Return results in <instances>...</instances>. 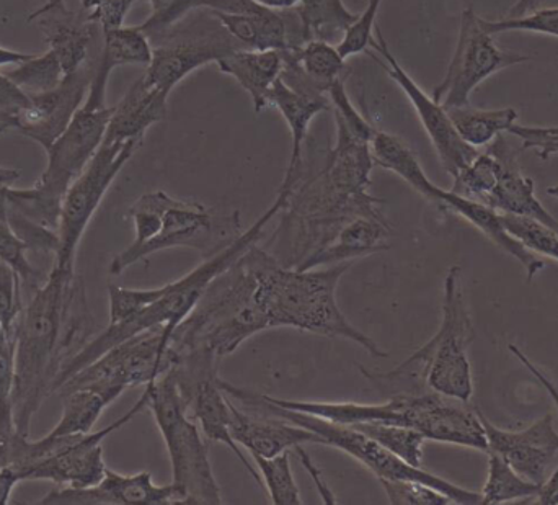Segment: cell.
Masks as SVG:
<instances>
[{
    "mask_svg": "<svg viewBox=\"0 0 558 505\" xmlns=\"http://www.w3.org/2000/svg\"><path fill=\"white\" fill-rule=\"evenodd\" d=\"M20 179V172L16 169H7L0 167V185H12L13 182Z\"/></svg>",
    "mask_w": 558,
    "mask_h": 505,
    "instance_id": "obj_59",
    "label": "cell"
},
{
    "mask_svg": "<svg viewBox=\"0 0 558 505\" xmlns=\"http://www.w3.org/2000/svg\"><path fill=\"white\" fill-rule=\"evenodd\" d=\"M390 225L386 215L360 216L348 223L317 254L304 262L298 270L331 267L347 264L376 252L389 249Z\"/></svg>",
    "mask_w": 558,
    "mask_h": 505,
    "instance_id": "obj_25",
    "label": "cell"
},
{
    "mask_svg": "<svg viewBox=\"0 0 558 505\" xmlns=\"http://www.w3.org/2000/svg\"><path fill=\"white\" fill-rule=\"evenodd\" d=\"M219 71L231 75L251 95L254 110L270 107V92L281 74L282 52L278 49H238L219 59Z\"/></svg>",
    "mask_w": 558,
    "mask_h": 505,
    "instance_id": "obj_27",
    "label": "cell"
},
{
    "mask_svg": "<svg viewBox=\"0 0 558 505\" xmlns=\"http://www.w3.org/2000/svg\"><path fill=\"white\" fill-rule=\"evenodd\" d=\"M144 140L101 143L81 176L72 182L62 202L59 245L52 268L75 272V255L88 223L104 202L114 179L140 149Z\"/></svg>",
    "mask_w": 558,
    "mask_h": 505,
    "instance_id": "obj_13",
    "label": "cell"
},
{
    "mask_svg": "<svg viewBox=\"0 0 558 505\" xmlns=\"http://www.w3.org/2000/svg\"><path fill=\"white\" fill-rule=\"evenodd\" d=\"M209 12L245 49H278V51L288 49L286 10L264 7L257 13H226L219 10H209Z\"/></svg>",
    "mask_w": 558,
    "mask_h": 505,
    "instance_id": "obj_28",
    "label": "cell"
},
{
    "mask_svg": "<svg viewBox=\"0 0 558 505\" xmlns=\"http://www.w3.org/2000/svg\"><path fill=\"white\" fill-rule=\"evenodd\" d=\"M383 0H369L363 13L357 15L356 22L348 29L337 48L344 59L366 52L374 39L373 29L376 28L377 12Z\"/></svg>",
    "mask_w": 558,
    "mask_h": 505,
    "instance_id": "obj_45",
    "label": "cell"
},
{
    "mask_svg": "<svg viewBox=\"0 0 558 505\" xmlns=\"http://www.w3.org/2000/svg\"><path fill=\"white\" fill-rule=\"evenodd\" d=\"M22 437L16 431L13 412H0V468L15 464L16 448Z\"/></svg>",
    "mask_w": 558,
    "mask_h": 505,
    "instance_id": "obj_50",
    "label": "cell"
},
{
    "mask_svg": "<svg viewBox=\"0 0 558 505\" xmlns=\"http://www.w3.org/2000/svg\"><path fill=\"white\" fill-rule=\"evenodd\" d=\"M539 504L558 505V467L550 474L539 494Z\"/></svg>",
    "mask_w": 558,
    "mask_h": 505,
    "instance_id": "obj_55",
    "label": "cell"
},
{
    "mask_svg": "<svg viewBox=\"0 0 558 505\" xmlns=\"http://www.w3.org/2000/svg\"><path fill=\"white\" fill-rule=\"evenodd\" d=\"M474 340V326L462 290L461 268H449L442 294V320L438 333L413 352L392 372H361L393 393L432 392L459 401H471L474 395L468 350Z\"/></svg>",
    "mask_w": 558,
    "mask_h": 505,
    "instance_id": "obj_5",
    "label": "cell"
},
{
    "mask_svg": "<svg viewBox=\"0 0 558 505\" xmlns=\"http://www.w3.org/2000/svg\"><path fill=\"white\" fill-rule=\"evenodd\" d=\"M121 393L100 386H82L64 393V409L61 419L46 437L59 438L87 434L94 431L105 409L120 398Z\"/></svg>",
    "mask_w": 558,
    "mask_h": 505,
    "instance_id": "obj_30",
    "label": "cell"
},
{
    "mask_svg": "<svg viewBox=\"0 0 558 505\" xmlns=\"http://www.w3.org/2000/svg\"><path fill=\"white\" fill-rule=\"evenodd\" d=\"M268 401L294 411L307 412L338 424L383 422L420 432L426 441L488 452L487 435L478 409L439 393H393L386 402L298 401L265 395Z\"/></svg>",
    "mask_w": 558,
    "mask_h": 505,
    "instance_id": "obj_6",
    "label": "cell"
},
{
    "mask_svg": "<svg viewBox=\"0 0 558 505\" xmlns=\"http://www.w3.org/2000/svg\"><path fill=\"white\" fill-rule=\"evenodd\" d=\"M153 7V15L141 23L140 28L147 36L157 35L196 10V0H146Z\"/></svg>",
    "mask_w": 558,
    "mask_h": 505,
    "instance_id": "obj_46",
    "label": "cell"
},
{
    "mask_svg": "<svg viewBox=\"0 0 558 505\" xmlns=\"http://www.w3.org/2000/svg\"><path fill=\"white\" fill-rule=\"evenodd\" d=\"M221 388L226 395L238 399L251 412L284 419V421L314 432L318 437L324 438V444L328 447L344 452L354 460L360 461L371 473L376 474L377 480L418 481V483L435 488L439 493L448 496L452 504H482L481 493L464 490V488L458 486V484L451 483L445 478L436 477V474L429 473L423 468L412 467L402 458L393 455L392 452L384 448L379 442L374 441L369 435L363 434L357 429L351 428V425L338 424V422L327 421V419L317 418V416L307 414V412L281 408V406L268 401L265 395L245 392V389L238 388V386L231 385L225 380H221Z\"/></svg>",
    "mask_w": 558,
    "mask_h": 505,
    "instance_id": "obj_9",
    "label": "cell"
},
{
    "mask_svg": "<svg viewBox=\"0 0 558 505\" xmlns=\"http://www.w3.org/2000/svg\"><path fill=\"white\" fill-rule=\"evenodd\" d=\"M335 124L337 143L328 151L324 167L307 179L302 173L265 245L284 267H301L353 219L386 215L383 200L369 193L371 141L351 133L340 121Z\"/></svg>",
    "mask_w": 558,
    "mask_h": 505,
    "instance_id": "obj_1",
    "label": "cell"
},
{
    "mask_svg": "<svg viewBox=\"0 0 558 505\" xmlns=\"http://www.w3.org/2000/svg\"><path fill=\"white\" fill-rule=\"evenodd\" d=\"M547 192H549V195L556 196V199H558V185L550 187V189L547 190Z\"/></svg>",
    "mask_w": 558,
    "mask_h": 505,
    "instance_id": "obj_60",
    "label": "cell"
},
{
    "mask_svg": "<svg viewBox=\"0 0 558 505\" xmlns=\"http://www.w3.org/2000/svg\"><path fill=\"white\" fill-rule=\"evenodd\" d=\"M351 428L369 435L384 448L392 452L393 455L402 458L412 467L422 468L423 445H425L426 438L420 432L403 428V425L383 424V422H360Z\"/></svg>",
    "mask_w": 558,
    "mask_h": 505,
    "instance_id": "obj_35",
    "label": "cell"
},
{
    "mask_svg": "<svg viewBox=\"0 0 558 505\" xmlns=\"http://www.w3.org/2000/svg\"><path fill=\"white\" fill-rule=\"evenodd\" d=\"M231 435L239 447H244L248 454L257 457L271 458L282 452L294 450L299 445H325L324 438L314 432L292 424L284 419L268 414H257L231 402Z\"/></svg>",
    "mask_w": 558,
    "mask_h": 505,
    "instance_id": "obj_22",
    "label": "cell"
},
{
    "mask_svg": "<svg viewBox=\"0 0 558 505\" xmlns=\"http://www.w3.org/2000/svg\"><path fill=\"white\" fill-rule=\"evenodd\" d=\"M255 2L260 3V5L268 7V9L288 10L292 9V7L299 5L302 0H255Z\"/></svg>",
    "mask_w": 558,
    "mask_h": 505,
    "instance_id": "obj_58",
    "label": "cell"
},
{
    "mask_svg": "<svg viewBox=\"0 0 558 505\" xmlns=\"http://www.w3.org/2000/svg\"><path fill=\"white\" fill-rule=\"evenodd\" d=\"M482 425L487 435L488 452L500 455L514 471L531 483L543 488L553 474L558 457V434L553 414L544 416L524 431L498 429L481 411Z\"/></svg>",
    "mask_w": 558,
    "mask_h": 505,
    "instance_id": "obj_19",
    "label": "cell"
},
{
    "mask_svg": "<svg viewBox=\"0 0 558 505\" xmlns=\"http://www.w3.org/2000/svg\"><path fill=\"white\" fill-rule=\"evenodd\" d=\"M508 349H510L511 352H513V356L517 357V359L520 360L521 363H524V366H526V369L530 370L531 373H533L534 378H536L537 382H539L541 385L544 386V389H546V392L549 393L550 398L554 399V402H556L558 408V389L556 388V386H554L553 383L549 382V378H547V376L544 375V373L541 372V370L537 369V366L534 365V363L531 362V360L527 359V357L524 356V353L521 352V350L518 349L517 346H513V344H511V346L508 347Z\"/></svg>",
    "mask_w": 558,
    "mask_h": 505,
    "instance_id": "obj_53",
    "label": "cell"
},
{
    "mask_svg": "<svg viewBox=\"0 0 558 505\" xmlns=\"http://www.w3.org/2000/svg\"><path fill=\"white\" fill-rule=\"evenodd\" d=\"M130 216L134 241L111 261V275H121L137 262L172 248L195 249L203 258H211L242 235L238 209L222 213L166 192L144 193L131 205Z\"/></svg>",
    "mask_w": 558,
    "mask_h": 505,
    "instance_id": "obj_7",
    "label": "cell"
},
{
    "mask_svg": "<svg viewBox=\"0 0 558 505\" xmlns=\"http://www.w3.org/2000/svg\"><path fill=\"white\" fill-rule=\"evenodd\" d=\"M5 187L0 185V261L10 265L22 280L29 284V281L38 280L41 272L36 270L29 264L28 258H26V251H29V245L16 235L12 223H10Z\"/></svg>",
    "mask_w": 558,
    "mask_h": 505,
    "instance_id": "obj_40",
    "label": "cell"
},
{
    "mask_svg": "<svg viewBox=\"0 0 558 505\" xmlns=\"http://www.w3.org/2000/svg\"><path fill=\"white\" fill-rule=\"evenodd\" d=\"M510 134L523 141L524 149H536L543 159L558 154V131L556 128L521 127L514 124Z\"/></svg>",
    "mask_w": 558,
    "mask_h": 505,
    "instance_id": "obj_49",
    "label": "cell"
},
{
    "mask_svg": "<svg viewBox=\"0 0 558 505\" xmlns=\"http://www.w3.org/2000/svg\"><path fill=\"white\" fill-rule=\"evenodd\" d=\"M294 9L307 41L340 43L357 19L356 13L344 7L343 0H302Z\"/></svg>",
    "mask_w": 558,
    "mask_h": 505,
    "instance_id": "obj_32",
    "label": "cell"
},
{
    "mask_svg": "<svg viewBox=\"0 0 558 505\" xmlns=\"http://www.w3.org/2000/svg\"><path fill=\"white\" fill-rule=\"evenodd\" d=\"M149 39L153 43V59L144 79L167 97L196 69L218 62L238 49H245L206 9L192 10L175 25Z\"/></svg>",
    "mask_w": 558,
    "mask_h": 505,
    "instance_id": "obj_12",
    "label": "cell"
},
{
    "mask_svg": "<svg viewBox=\"0 0 558 505\" xmlns=\"http://www.w3.org/2000/svg\"><path fill=\"white\" fill-rule=\"evenodd\" d=\"M295 455H298L299 461H301L302 467L307 471L308 477L314 481L315 488H317L318 494H320L322 501L325 504L331 505L337 504V497H335L333 491L328 486L327 481L324 480V474L318 470L317 465L312 461L311 455L305 452L304 445H299V447L294 448Z\"/></svg>",
    "mask_w": 558,
    "mask_h": 505,
    "instance_id": "obj_52",
    "label": "cell"
},
{
    "mask_svg": "<svg viewBox=\"0 0 558 505\" xmlns=\"http://www.w3.org/2000/svg\"><path fill=\"white\" fill-rule=\"evenodd\" d=\"M163 287L159 288H121L117 285L108 287L110 300V324L121 323L134 314L149 308L162 297Z\"/></svg>",
    "mask_w": 558,
    "mask_h": 505,
    "instance_id": "obj_42",
    "label": "cell"
},
{
    "mask_svg": "<svg viewBox=\"0 0 558 505\" xmlns=\"http://www.w3.org/2000/svg\"><path fill=\"white\" fill-rule=\"evenodd\" d=\"M43 505H183V493L170 483L157 486L149 471L121 474L107 468L104 480L92 488L51 491Z\"/></svg>",
    "mask_w": 558,
    "mask_h": 505,
    "instance_id": "obj_20",
    "label": "cell"
},
{
    "mask_svg": "<svg viewBox=\"0 0 558 505\" xmlns=\"http://www.w3.org/2000/svg\"><path fill=\"white\" fill-rule=\"evenodd\" d=\"M136 0H82V7L94 22L107 29L123 26L126 13Z\"/></svg>",
    "mask_w": 558,
    "mask_h": 505,
    "instance_id": "obj_47",
    "label": "cell"
},
{
    "mask_svg": "<svg viewBox=\"0 0 558 505\" xmlns=\"http://www.w3.org/2000/svg\"><path fill=\"white\" fill-rule=\"evenodd\" d=\"M530 56L505 51L487 32L484 19L472 9L461 16L458 45L445 79L433 88L432 97L445 108L471 105V95L490 75L530 61Z\"/></svg>",
    "mask_w": 558,
    "mask_h": 505,
    "instance_id": "obj_15",
    "label": "cell"
},
{
    "mask_svg": "<svg viewBox=\"0 0 558 505\" xmlns=\"http://www.w3.org/2000/svg\"><path fill=\"white\" fill-rule=\"evenodd\" d=\"M84 298L75 272L51 268L20 316L15 334V375L12 409L16 431L29 437L33 419L51 395L52 383L65 363L64 350L77 339L82 320L74 311Z\"/></svg>",
    "mask_w": 558,
    "mask_h": 505,
    "instance_id": "obj_2",
    "label": "cell"
},
{
    "mask_svg": "<svg viewBox=\"0 0 558 505\" xmlns=\"http://www.w3.org/2000/svg\"><path fill=\"white\" fill-rule=\"evenodd\" d=\"M485 28L490 35H500L507 32L539 33V35L558 38V7L536 10L523 16H507V19L490 22L484 19Z\"/></svg>",
    "mask_w": 558,
    "mask_h": 505,
    "instance_id": "obj_41",
    "label": "cell"
},
{
    "mask_svg": "<svg viewBox=\"0 0 558 505\" xmlns=\"http://www.w3.org/2000/svg\"><path fill=\"white\" fill-rule=\"evenodd\" d=\"M389 503L393 505H448L451 500L435 488L418 481L379 480Z\"/></svg>",
    "mask_w": 558,
    "mask_h": 505,
    "instance_id": "obj_44",
    "label": "cell"
},
{
    "mask_svg": "<svg viewBox=\"0 0 558 505\" xmlns=\"http://www.w3.org/2000/svg\"><path fill=\"white\" fill-rule=\"evenodd\" d=\"M28 20H36L49 51L58 56L65 75L100 55V51L94 55V46L98 36L104 35V29L85 10L82 13L72 12L65 7L64 0H48Z\"/></svg>",
    "mask_w": 558,
    "mask_h": 505,
    "instance_id": "obj_21",
    "label": "cell"
},
{
    "mask_svg": "<svg viewBox=\"0 0 558 505\" xmlns=\"http://www.w3.org/2000/svg\"><path fill=\"white\" fill-rule=\"evenodd\" d=\"M98 56L72 74L65 75L61 84L52 91L29 95L32 104L19 111L16 131L38 143L46 153L84 105L90 91Z\"/></svg>",
    "mask_w": 558,
    "mask_h": 505,
    "instance_id": "obj_18",
    "label": "cell"
},
{
    "mask_svg": "<svg viewBox=\"0 0 558 505\" xmlns=\"http://www.w3.org/2000/svg\"><path fill=\"white\" fill-rule=\"evenodd\" d=\"M498 169L500 163L494 153H478V156L454 177L451 192L484 205L488 193L497 185Z\"/></svg>",
    "mask_w": 558,
    "mask_h": 505,
    "instance_id": "obj_39",
    "label": "cell"
},
{
    "mask_svg": "<svg viewBox=\"0 0 558 505\" xmlns=\"http://www.w3.org/2000/svg\"><path fill=\"white\" fill-rule=\"evenodd\" d=\"M15 375V342L0 326V412H13L12 392Z\"/></svg>",
    "mask_w": 558,
    "mask_h": 505,
    "instance_id": "obj_48",
    "label": "cell"
},
{
    "mask_svg": "<svg viewBox=\"0 0 558 505\" xmlns=\"http://www.w3.org/2000/svg\"><path fill=\"white\" fill-rule=\"evenodd\" d=\"M20 281V275L5 262L0 261V326L13 342L23 311Z\"/></svg>",
    "mask_w": 558,
    "mask_h": 505,
    "instance_id": "obj_43",
    "label": "cell"
},
{
    "mask_svg": "<svg viewBox=\"0 0 558 505\" xmlns=\"http://www.w3.org/2000/svg\"><path fill=\"white\" fill-rule=\"evenodd\" d=\"M289 193H291V190L279 189L274 205L260 216L257 223H254V226L242 232L238 241L232 242L229 248L216 254L215 257L205 258L203 264H199L195 270L190 272L185 277L179 278L172 284L163 285L162 297L156 303L150 304L141 313L121 321V323L108 324L104 333L98 334L95 339L81 347L59 370L58 376L52 383V389H54L52 393H58L59 388L69 378L94 363L95 360L100 359L108 350L120 346L121 342L137 336V334L160 326L169 327L173 333L195 310L196 304L202 300L203 293L211 285V281L219 277L226 268L231 267L248 248L260 241L265 226L271 219L277 218L279 213L284 209Z\"/></svg>",
    "mask_w": 558,
    "mask_h": 505,
    "instance_id": "obj_4",
    "label": "cell"
},
{
    "mask_svg": "<svg viewBox=\"0 0 558 505\" xmlns=\"http://www.w3.org/2000/svg\"><path fill=\"white\" fill-rule=\"evenodd\" d=\"M33 56L35 55H29V52L12 51V49H7L3 48V46H0V68H3V65L22 64V62L28 61Z\"/></svg>",
    "mask_w": 558,
    "mask_h": 505,
    "instance_id": "obj_56",
    "label": "cell"
},
{
    "mask_svg": "<svg viewBox=\"0 0 558 505\" xmlns=\"http://www.w3.org/2000/svg\"><path fill=\"white\" fill-rule=\"evenodd\" d=\"M488 454V477L482 491V505H500L513 501L539 497L543 488L531 483L514 471L500 455Z\"/></svg>",
    "mask_w": 558,
    "mask_h": 505,
    "instance_id": "obj_33",
    "label": "cell"
},
{
    "mask_svg": "<svg viewBox=\"0 0 558 505\" xmlns=\"http://www.w3.org/2000/svg\"><path fill=\"white\" fill-rule=\"evenodd\" d=\"M147 409L162 434L172 465V483L183 493V505H221V490L209 461V445L190 419L189 402L172 372L146 385Z\"/></svg>",
    "mask_w": 558,
    "mask_h": 505,
    "instance_id": "obj_10",
    "label": "cell"
},
{
    "mask_svg": "<svg viewBox=\"0 0 558 505\" xmlns=\"http://www.w3.org/2000/svg\"><path fill=\"white\" fill-rule=\"evenodd\" d=\"M371 153H373L374 164L397 173L420 195L439 206V199H441L442 193L441 187L435 185L428 179L418 157L400 137L393 136L387 131L377 130L373 141H371Z\"/></svg>",
    "mask_w": 558,
    "mask_h": 505,
    "instance_id": "obj_29",
    "label": "cell"
},
{
    "mask_svg": "<svg viewBox=\"0 0 558 505\" xmlns=\"http://www.w3.org/2000/svg\"><path fill=\"white\" fill-rule=\"evenodd\" d=\"M294 52L301 68L311 81H314L322 91L328 92L333 82L347 79V59L340 55L337 46L331 43L312 39Z\"/></svg>",
    "mask_w": 558,
    "mask_h": 505,
    "instance_id": "obj_34",
    "label": "cell"
},
{
    "mask_svg": "<svg viewBox=\"0 0 558 505\" xmlns=\"http://www.w3.org/2000/svg\"><path fill=\"white\" fill-rule=\"evenodd\" d=\"M167 101L169 97L159 88L147 84L144 75H141L128 88L120 104L113 105V113L104 137L105 143L144 140L150 127L166 120Z\"/></svg>",
    "mask_w": 558,
    "mask_h": 505,
    "instance_id": "obj_26",
    "label": "cell"
},
{
    "mask_svg": "<svg viewBox=\"0 0 558 505\" xmlns=\"http://www.w3.org/2000/svg\"><path fill=\"white\" fill-rule=\"evenodd\" d=\"M32 104V98L12 79L0 74V110H22Z\"/></svg>",
    "mask_w": 558,
    "mask_h": 505,
    "instance_id": "obj_51",
    "label": "cell"
},
{
    "mask_svg": "<svg viewBox=\"0 0 558 505\" xmlns=\"http://www.w3.org/2000/svg\"><path fill=\"white\" fill-rule=\"evenodd\" d=\"M150 59L153 43L140 26L123 25L104 32L100 56L84 105L92 108L107 107V85L111 72L120 65L134 64L147 68Z\"/></svg>",
    "mask_w": 558,
    "mask_h": 505,
    "instance_id": "obj_24",
    "label": "cell"
},
{
    "mask_svg": "<svg viewBox=\"0 0 558 505\" xmlns=\"http://www.w3.org/2000/svg\"><path fill=\"white\" fill-rule=\"evenodd\" d=\"M5 75L26 94L36 95L58 87L65 77V72L58 56L48 49L45 55L33 56Z\"/></svg>",
    "mask_w": 558,
    "mask_h": 505,
    "instance_id": "obj_36",
    "label": "cell"
},
{
    "mask_svg": "<svg viewBox=\"0 0 558 505\" xmlns=\"http://www.w3.org/2000/svg\"><path fill=\"white\" fill-rule=\"evenodd\" d=\"M268 330L257 300V274L251 248L211 281L195 310L173 330L177 356L206 350L218 359Z\"/></svg>",
    "mask_w": 558,
    "mask_h": 505,
    "instance_id": "obj_8",
    "label": "cell"
},
{
    "mask_svg": "<svg viewBox=\"0 0 558 505\" xmlns=\"http://www.w3.org/2000/svg\"><path fill=\"white\" fill-rule=\"evenodd\" d=\"M20 110H0V136L19 127Z\"/></svg>",
    "mask_w": 558,
    "mask_h": 505,
    "instance_id": "obj_57",
    "label": "cell"
},
{
    "mask_svg": "<svg viewBox=\"0 0 558 505\" xmlns=\"http://www.w3.org/2000/svg\"><path fill=\"white\" fill-rule=\"evenodd\" d=\"M146 389L136 405L101 431L69 437H43L32 442L22 437L16 450L15 467L23 481H49L58 486L84 490L104 480L107 465L104 460V442L113 432L130 424L140 412L147 408Z\"/></svg>",
    "mask_w": 558,
    "mask_h": 505,
    "instance_id": "obj_11",
    "label": "cell"
},
{
    "mask_svg": "<svg viewBox=\"0 0 558 505\" xmlns=\"http://www.w3.org/2000/svg\"><path fill=\"white\" fill-rule=\"evenodd\" d=\"M251 252L257 274V300L268 329L294 327L317 336L348 339L374 359L389 357L369 336L354 327L338 306V284L353 262L298 270L279 264L275 255L257 244L252 245Z\"/></svg>",
    "mask_w": 558,
    "mask_h": 505,
    "instance_id": "obj_3",
    "label": "cell"
},
{
    "mask_svg": "<svg viewBox=\"0 0 558 505\" xmlns=\"http://www.w3.org/2000/svg\"><path fill=\"white\" fill-rule=\"evenodd\" d=\"M257 465L262 484L267 488L275 505H301V493L291 468V454L282 452L277 457L265 458L252 455Z\"/></svg>",
    "mask_w": 558,
    "mask_h": 505,
    "instance_id": "obj_37",
    "label": "cell"
},
{
    "mask_svg": "<svg viewBox=\"0 0 558 505\" xmlns=\"http://www.w3.org/2000/svg\"><path fill=\"white\" fill-rule=\"evenodd\" d=\"M218 357L206 350L179 353V360L170 369L180 392L189 402L190 412L198 421L203 435L234 452L235 457L247 468L248 473L262 484L260 474L244 457L241 447L231 435V401L222 392L218 375Z\"/></svg>",
    "mask_w": 558,
    "mask_h": 505,
    "instance_id": "obj_16",
    "label": "cell"
},
{
    "mask_svg": "<svg viewBox=\"0 0 558 505\" xmlns=\"http://www.w3.org/2000/svg\"><path fill=\"white\" fill-rule=\"evenodd\" d=\"M172 337V330L166 326L137 334L75 373L58 393L64 395L82 386H100L123 395L126 389L149 385L166 375L179 360Z\"/></svg>",
    "mask_w": 558,
    "mask_h": 505,
    "instance_id": "obj_14",
    "label": "cell"
},
{
    "mask_svg": "<svg viewBox=\"0 0 558 505\" xmlns=\"http://www.w3.org/2000/svg\"><path fill=\"white\" fill-rule=\"evenodd\" d=\"M20 481L23 480L15 467L0 468V505L10 504V497Z\"/></svg>",
    "mask_w": 558,
    "mask_h": 505,
    "instance_id": "obj_54",
    "label": "cell"
},
{
    "mask_svg": "<svg viewBox=\"0 0 558 505\" xmlns=\"http://www.w3.org/2000/svg\"><path fill=\"white\" fill-rule=\"evenodd\" d=\"M498 218L504 228L524 248L530 249L536 255H544V257L558 262L557 229L550 228L539 219L530 218V216L498 213Z\"/></svg>",
    "mask_w": 558,
    "mask_h": 505,
    "instance_id": "obj_38",
    "label": "cell"
},
{
    "mask_svg": "<svg viewBox=\"0 0 558 505\" xmlns=\"http://www.w3.org/2000/svg\"><path fill=\"white\" fill-rule=\"evenodd\" d=\"M488 151L497 156L500 169L497 185L488 193L484 205L497 213L539 219L558 231L556 218L537 200L533 180L524 176L505 137L498 136L494 143L488 144Z\"/></svg>",
    "mask_w": 558,
    "mask_h": 505,
    "instance_id": "obj_23",
    "label": "cell"
},
{
    "mask_svg": "<svg viewBox=\"0 0 558 505\" xmlns=\"http://www.w3.org/2000/svg\"><path fill=\"white\" fill-rule=\"evenodd\" d=\"M459 136L474 147L488 146L504 133H510L517 124V108H498V110H482L472 105L446 108Z\"/></svg>",
    "mask_w": 558,
    "mask_h": 505,
    "instance_id": "obj_31",
    "label": "cell"
},
{
    "mask_svg": "<svg viewBox=\"0 0 558 505\" xmlns=\"http://www.w3.org/2000/svg\"><path fill=\"white\" fill-rule=\"evenodd\" d=\"M369 48L374 52H367L376 59L377 64L383 65L384 71L393 79L397 85L402 88L403 94L412 101L426 134L432 140L433 147L441 160L446 172L454 179L464 167H468L481 151L471 146L459 136L448 110L441 104L435 100L432 95L426 94L412 75L402 68L399 59L392 55L386 38H384L383 29L376 26V36L371 41Z\"/></svg>",
    "mask_w": 558,
    "mask_h": 505,
    "instance_id": "obj_17",
    "label": "cell"
}]
</instances>
